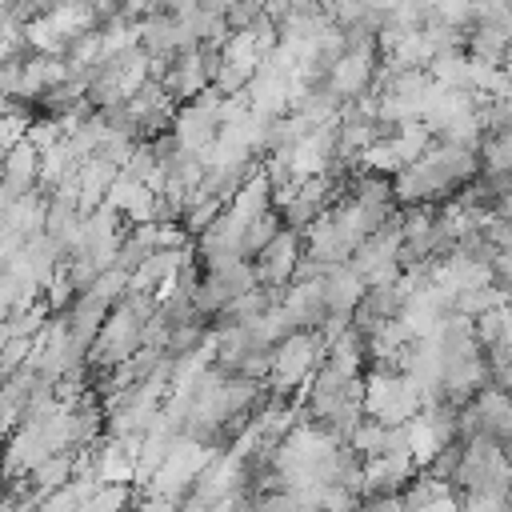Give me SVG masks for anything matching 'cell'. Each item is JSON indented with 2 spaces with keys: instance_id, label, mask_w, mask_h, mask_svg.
<instances>
[{
  "instance_id": "6da1fadb",
  "label": "cell",
  "mask_w": 512,
  "mask_h": 512,
  "mask_svg": "<svg viewBox=\"0 0 512 512\" xmlns=\"http://www.w3.org/2000/svg\"><path fill=\"white\" fill-rule=\"evenodd\" d=\"M328 356V340L320 332H292L272 348V376H268V392L288 400L300 384H308L316 376V368Z\"/></svg>"
},
{
  "instance_id": "7a4b0ae2",
  "label": "cell",
  "mask_w": 512,
  "mask_h": 512,
  "mask_svg": "<svg viewBox=\"0 0 512 512\" xmlns=\"http://www.w3.org/2000/svg\"><path fill=\"white\" fill-rule=\"evenodd\" d=\"M364 412L388 428H404L424 412L420 384L408 372H372L364 376Z\"/></svg>"
},
{
  "instance_id": "3957f363",
  "label": "cell",
  "mask_w": 512,
  "mask_h": 512,
  "mask_svg": "<svg viewBox=\"0 0 512 512\" xmlns=\"http://www.w3.org/2000/svg\"><path fill=\"white\" fill-rule=\"evenodd\" d=\"M508 476H512V456L496 436L464 440V460H460V472H456V484L464 492L508 496Z\"/></svg>"
},
{
  "instance_id": "277c9868",
  "label": "cell",
  "mask_w": 512,
  "mask_h": 512,
  "mask_svg": "<svg viewBox=\"0 0 512 512\" xmlns=\"http://www.w3.org/2000/svg\"><path fill=\"white\" fill-rule=\"evenodd\" d=\"M212 452H216V448H208V444H200V440H192V436H180L176 448H172V456L164 460V468H160L152 480H144V492H148V496H168V500H176V504L188 500L192 488H196V480H200V472L208 468Z\"/></svg>"
},
{
  "instance_id": "5b68a950",
  "label": "cell",
  "mask_w": 512,
  "mask_h": 512,
  "mask_svg": "<svg viewBox=\"0 0 512 512\" xmlns=\"http://www.w3.org/2000/svg\"><path fill=\"white\" fill-rule=\"evenodd\" d=\"M148 344V320L140 312H132L128 304H116L104 332L96 336L92 352H88V364L92 368H116V364H128L140 348Z\"/></svg>"
},
{
  "instance_id": "8992f818",
  "label": "cell",
  "mask_w": 512,
  "mask_h": 512,
  "mask_svg": "<svg viewBox=\"0 0 512 512\" xmlns=\"http://www.w3.org/2000/svg\"><path fill=\"white\" fill-rule=\"evenodd\" d=\"M248 480H252V464L240 460L236 452H220L216 448L212 460H208V468L200 472L192 496H200L204 504H216V500H228V496H244Z\"/></svg>"
},
{
  "instance_id": "52a82bcc",
  "label": "cell",
  "mask_w": 512,
  "mask_h": 512,
  "mask_svg": "<svg viewBox=\"0 0 512 512\" xmlns=\"http://www.w3.org/2000/svg\"><path fill=\"white\" fill-rule=\"evenodd\" d=\"M380 48H372V52H348L332 72H328V88L344 100V104H352V100H360V96H368V92H376V76H380Z\"/></svg>"
},
{
  "instance_id": "ba28073f",
  "label": "cell",
  "mask_w": 512,
  "mask_h": 512,
  "mask_svg": "<svg viewBox=\"0 0 512 512\" xmlns=\"http://www.w3.org/2000/svg\"><path fill=\"white\" fill-rule=\"evenodd\" d=\"M300 256H304V236L292 232V228H284V232L252 260L260 284H268V288H288V284H292V272H296V264H300Z\"/></svg>"
},
{
  "instance_id": "9c48e42d",
  "label": "cell",
  "mask_w": 512,
  "mask_h": 512,
  "mask_svg": "<svg viewBox=\"0 0 512 512\" xmlns=\"http://www.w3.org/2000/svg\"><path fill=\"white\" fill-rule=\"evenodd\" d=\"M416 472H420V464H416V456L408 448L404 452H388V456L364 464V480H368L372 496H400L416 480Z\"/></svg>"
},
{
  "instance_id": "30bf717a",
  "label": "cell",
  "mask_w": 512,
  "mask_h": 512,
  "mask_svg": "<svg viewBox=\"0 0 512 512\" xmlns=\"http://www.w3.org/2000/svg\"><path fill=\"white\" fill-rule=\"evenodd\" d=\"M160 84L172 92V100H176V104H192L200 92H208V88H212V76L204 72L200 48L172 56V60H168V72H164V80H160Z\"/></svg>"
},
{
  "instance_id": "8fae6325",
  "label": "cell",
  "mask_w": 512,
  "mask_h": 512,
  "mask_svg": "<svg viewBox=\"0 0 512 512\" xmlns=\"http://www.w3.org/2000/svg\"><path fill=\"white\" fill-rule=\"evenodd\" d=\"M108 316H112V304H108L104 296H96V292H80V296L68 304V312H64V320H68V328H72V340H76L84 352H92V344H96V336L104 332Z\"/></svg>"
},
{
  "instance_id": "7c38bea8",
  "label": "cell",
  "mask_w": 512,
  "mask_h": 512,
  "mask_svg": "<svg viewBox=\"0 0 512 512\" xmlns=\"http://www.w3.org/2000/svg\"><path fill=\"white\" fill-rule=\"evenodd\" d=\"M304 256H312V260H320V264H328V268L352 260V248L340 240V232H336V224H332L328 212L304 232Z\"/></svg>"
},
{
  "instance_id": "4fadbf2b",
  "label": "cell",
  "mask_w": 512,
  "mask_h": 512,
  "mask_svg": "<svg viewBox=\"0 0 512 512\" xmlns=\"http://www.w3.org/2000/svg\"><path fill=\"white\" fill-rule=\"evenodd\" d=\"M364 292H368V284H364V276L352 272V264H332L328 268V280H324L328 312H356Z\"/></svg>"
},
{
  "instance_id": "5bb4252c",
  "label": "cell",
  "mask_w": 512,
  "mask_h": 512,
  "mask_svg": "<svg viewBox=\"0 0 512 512\" xmlns=\"http://www.w3.org/2000/svg\"><path fill=\"white\" fill-rule=\"evenodd\" d=\"M24 480H28V492H32L36 500H44V496L68 488V484L76 480V452H56V456H48V460H44L40 468H32Z\"/></svg>"
},
{
  "instance_id": "9a60e30c",
  "label": "cell",
  "mask_w": 512,
  "mask_h": 512,
  "mask_svg": "<svg viewBox=\"0 0 512 512\" xmlns=\"http://www.w3.org/2000/svg\"><path fill=\"white\" fill-rule=\"evenodd\" d=\"M428 72H432V80L444 84V88H468V92H472V56L460 52V48L432 56Z\"/></svg>"
},
{
  "instance_id": "2e32d148",
  "label": "cell",
  "mask_w": 512,
  "mask_h": 512,
  "mask_svg": "<svg viewBox=\"0 0 512 512\" xmlns=\"http://www.w3.org/2000/svg\"><path fill=\"white\" fill-rule=\"evenodd\" d=\"M52 316L56 312L48 308V300H40L36 308H24V312H8L4 316V340H36Z\"/></svg>"
},
{
  "instance_id": "e0dca14e",
  "label": "cell",
  "mask_w": 512,
  "mask_h": 512,
  "mask_svg": "<svg viewBox=\"0 0 512 512\" xmlns=\"http://www.w3.org/2000/svg\"><path fill=\"white\" fill-rule=\"evenodd\" d=\"M208 336H212V328L204 324V316L200 320H188V324H172L168 328V340H164V352L168 356H192V352H200L204 344H208Z\"/></svg>"
},
{
  "instance_id": "ac0fdd59",
  "label": "cell",
  "mask_w": 512,
  "mask_h": 512,
  "mask_svg": "<svg viewBox=\"0 0 512 512\" xmlns=\"http://www.w3.org/2000/svg\"><path fill=\"white\" fill-rule=\"evenodd\" d=\"M280 232H284V220H280V212H276V208H272V212H264L260 220H252V224H248V232H244V244H240V248H244V260H256V256H260V252H264Z\"/></svg>"
},
{
  "instance_id": "d6986e66",
  "label": "cell",
  "mask_w": 512,
  "mask_h": 512,
  "mask_svg": "<svg viewBox=\"0 0 512 512\" xmlns=\"http://www.w3.org/2000/svg\"><path fill=\"white\" fill-rule=\"evenodd\" d=\"M512 296L504 292V288H496V284H480V288H468V292H460L456 296V312H464V316H484V312H492V308H500V304H508Z\"/></svg>"
},
{
  "instance_id": "ffe728a7",
  "label": "cell",
  "mask_w": 512,
  "mask_h": 512,
  "mask_svg": "<svg viewBox=\"0 0 512 512\" xmlns=\"http://www.w3.org/2000/svg\"><path fill=\"white\" fill-rule=\"evenodd\" d=\"M480 172H512V132H488L484 136Z\"/></svg>"
},
{
  "instance_id": "44dd1931",
  "label": "cell",
  "mask_w": 512,
  "mask_h": 512,
  "mask_svg": "<svg viewBox=\"0 0 512 512\" xmlns=\"http://www.w3.org/2000/svg\"><path fill=\"white\" fill-rule=\"evenodd\" d=\"M460 460H464V440H452L448 448H440V452H436V460H432L424 472H428V476H436V480H456Z\"/></svg>"
},
{
  "instance_id": "7402d4cb",
  "label": "cell",
  "mask_w": 512,
  "mask_h": 512,
  "mask_svg": "<svg viewBox=\"0 0 512 512\" xmlns=\"http://www.w3.org/2000/svg\"><path fill=\"white\" fill-rule=\"evenodd\" d=\"M32 352H36V340H4V356H0V372L4 376H12V372H20L28 360H32Z\"/></svg>"
},
{
  "instance_id": "603a6c76",
  "label": "cell",
  "mask_w": 512,
  "mask_h": 512,
  "mask_svg": "<svg viewBox=\"0 0 512 512\" xmlns=\"http://www.w3.org/2000/svg\"><path fill=\"white\" fill-rule=\"evenodd\" d=\"M492 284L512 296V248L508 252H496V260H492Z\"/></svg>"
},
{
  "instance_id": "cb8c5ba5",
  "label": "cell",
  "mask_w": 512,
  "mask_h": 512,
  "mask_svg": "<svg viewBox=\"0 0 512 512\" xmlns=\"http://www.w3.org/2000/svg\"><path fill=\"white\" fill-rule=\"evenodd\" d=\"M132 512H180V504L168 500V496H148V492H140Z\"/></svg>"
},
{
  "instance_id": "d4e9b609",
  "label": "cell",
  "mask_w": 512,
  "mask_h": 512,
  "mask_svg": "<svg viewBox=\"0 0 512 512\" xmlns=\"http://www.w3.org/2000/svg\"><path fill=\"white\" fill-rule=\"evenodd\" d=\"M180 512H212V504H204L200 496H188V500H180Z\"/></svg>"
},
{
  "instance_id": "484cf974",
  "label": "cell",
  "mask_w": 512,
  "mask_h": 512,
  "mask_svg": "<svg viewBox=\"0 0 512 512\" xmlns=\"http://www.w3.org/2000/svg\"><path fill=\"white\" fill-rule=\"evenodd\" d=\"M508 504H512V476H508Z\"/></svg>"
}]
</instances>
